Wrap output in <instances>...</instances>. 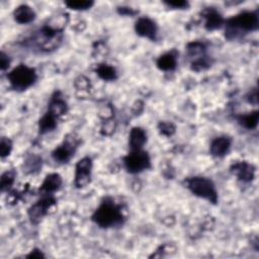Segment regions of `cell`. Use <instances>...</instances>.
Segmentation results:
<instances>
[{
  "label": "cell",
  "instance_id": "cell-8",
  "mask_svg": "<svg viewBox=\"0 0 259 259\" xmlns=\"http://www.w3.org/2000/svg\"><path fill=\"white\" fill-rule=\"evenodd\" d=\"M56 198L53 195H42L34 204H32L28 210L27 214L31 223L37 224L47 213L49 209L56 203Z\"/></svg>",
  "mask_w": 259,
  "mask_h": 259
},
{
  "label": "cell",
  "instance_id": "cell-13",
  "mask_svg": "<svg viewBox=\"0 0 259 259\" xmlns=\"http://www.w3.org/2000/svg\"><path fill=\"white\" fill-rule=\"evenodd\" d=\"M62 183V177L58 173L48 174L39 187V192L42 195H53L61 188Z\"/></svg>",
  "mask_w": 259,
  "mask_h": 259
},
{
  "label": "cell",
  "instance_id": "cell-9",
  "mask_svg": "<svg viewBox=\"0 0 259 259\" xmlns=\"http://www.w3.org/2000/svg\"><path fill=\"white\" fill-rule=\"evenodd\" d=\"M92 173V160L89 157L80 159L75 167L74 184L77 188L86 187L91 181Z\"/></svg>",
  "mask_w": 259,
  "mask_h": 259
},
{
  "label": "cell",
  "instance_id": "cell-3",
  "mask_svg": "<svg viewBox=\"0 0 259 259\" xmlns=\"http://www.w3.org/2000/svg\"><path fill=\"white\" fill-rule=\"evenodd\" d=\"M184 184L193 195L203 198L213 204L218 202V191L211 179L203 176H192L187 177L184 180Z\"/></svg>",
  "mask_w": 259,
  "mask_h": 259
},
{
  "label": "cell",
  "instance_id": "cell-31",
  "mask_svg": "<svg viewBox=\"0 0 259 259\" xmlns=\"http://www.w3.org/2000/svg\"><path fill=\"white\" fill-rule=\"evenodd\" d=\"M26 257L27 258H42V257H45V255L42 254V252L40 250L33 249L30 251L29 254L26 255Z\"/></svg>",
  "mask_w": 259,
  "mask_h": 259
},
{
  "label": "cell",
  "instance_id": "cell-24",
  "mask_svg": "<svg viewBox=\"0 0 259 259\" xmlns=\"http://www.w3.org/2000/svg\"><path fill=\"white\" fill-rule=\"evenodd\" d=\"M12 150V142L10 139L6 137L1 138V143H0V152H1V158L4 159L5 157L9 156Z\"/></svg>",
  "mask_w": 259,
  "mask_h": 259
},
{
  "label": "cell",
  "instance_id": "cell-22",
  "mask_svg": "<svg viewBox=\"0 0 259 259\" xmlns=\"http://www.w3.org/2000/svg\"><path fill=\"white\" fill-rule=\"evenodd\" d=\"M15 176H16V173H15V171L13 169L12 170H7V171H5L2 174V176H1V183H0L1 191L2 192L8 191L11 188V186L14 183Z\"/></svg>",
  "mask_w": 259,
  "mask_h": 259
},
{
  "label": "cell",
  "instance_id": "cell-2",
  "mask_svg": "<svg viewBox=\"0 0 259 259\" xmlns=\"http://www.w3.org/2000/svg\"><path fill=\"white\" fill-rule=\"evenodd\" d=\"M259 19L256 12L243 11L226 22V37L229 39L236 38L242 32H250L258 28Z\"/></svg>",
  "mask_w": 259,
  "mask_h": 259
},
{
  "label": "cell",
  "instance_id": "cell-28",
  "mask_svg": "<svg viewBox=\"0 0 259 259\" xmlns=\"http://www.w3.org/2000/svg\"><path fill=\"white\" fill-rule=\"evenodd\" d=\"M9 65H10V59L8 58V56L4 52H2L1 53V57H0V68H1V71L4 72L5 70H7Z\"/></svg>",
  "mask_w": 259,
  "mask_h": 259
},
{
  "label": "cell",
  "instance_id": "cell-25",
  "mask_svg": "<svg viewBox=\"0 0 259 259\" xmlns=\"http://www.w3.org/2000/svg\"><path fill=\"white\" fill-rule=\"evenodd\" d=\"M158 128L159 132L166 137H170L175 133V126L170 121H160L158 124Z\"/></svg>",
  "mask_w": 259,
  "mask_h": 259
},
{
  "label": "cell",
  "instance_id": "cell-14",
  "mask_svg": "<svg viewBox=\"0 0 259 259\" xmlns=\"http://www.w3.org/2000/svg\"><path fill=\"white\" fill-rule=\"evenodd\" d=\"M202 16L204 18V27L209 31L219 29L224 24V18L222 14L214 8L209 7L204 9Z\"/></svg>",
  "mask_w": 259,
  "mask_h": 259
},
{
  "label": "cell",
  "instance_id": "cell-11",
  "mask_svg": "<svg viewBox=\"0 0 259 259\" xmlns=\"http://www.w3.org/2000/svg\"><path fill=\"white\" fill-rule=\"evenodd\" d=\"M231 172L241 181L243 182H250L255 177V167L254 165L246 162L240 161L235 162L230 167Z\"/></svg>",
  "mask_w": 259,
  "mask_h": 259
},
{
  "label": "cell",
  "instance_id": "cell-21",
  "mask_svg": "<svg viewBox=\"0 0 259 259\" xmlns=\"http://www.w3.org/2000/svg\"><path fill=\"white\" fill-rule=\"evenodd\" d=\"M258 119H259V112L258 110H254L252 112H249L247 114H242L238 117L239 123L248 128V130H253L257 126L258 124Z\"/></svg>",
  "mask_w": 259,
  "mask_h": 259
},
{
  "label": "cell",
  "instance_id": "cell-16",
  "mask_svg": "<svg viewBox=\"0 0 259 259\" xmlns=\"http://www.w3.org/2000/svg\"><path fill=\"white\" fill-rule=\"evenodd\" d=\"M177 59H178V53L175 50H171L161 55L157 59L156 65L161 71H165V72L174 71L177 66Z\"/></svg>",
  "mask_w": 259,
  "mask_h": 259
},
{
  "label": "cell",
  "instance_id": "cell-19",
  "mask_svg": "<svg viewBox=\"0 0 259 259\" xmlns=\"http://www.w3.org/2000/svg\"><path fill=\"white\" fill-rule=\"evenodd\" d=\"M58 117L47 111L38 120V133L40 135L50 133L57 127Z\"/></svg>",
  "mask_w": 259,
  "mask_h": 259
},
{
  "label": "cell",
  "instance_id": "cell-26",
  "mask_svg": "<svg viewBox=\"0 0 259 259\" xmlns=\"http://www.w3.org/2000/svg\"><path fill=\"white\" fill-rule=\"evenodd\" d=\"M164 4H166L168 7H171L173 9H185L188 7V2L183 0H174V1H165Z\"/></svg>",
  "mask_w": 259,
  "mask_h": 259
},
{
  "label": "cell",
  "instance_id": "cell-7",
  "mask_svg": "<svg viewBox=\"0 0 259 259\" xmlns=\"http://www.w3.org/2000/svg\"><path fill=\"white\" fill-rule=\"evenodd\" d=\"M79 146V140L74 135H68L62 144H60L52 152L53 159L61 164L68 163L74 156L77 148Z\"/></svg>",
  "mask_w": 259,
  "mask_h": 259
},
{
  "label": "cell",
  "instance_id": "cell-4",
  "mask_svg": "<svg viewBox=\"0 0 259 259\" xmlns=\"http://www.w3.org/2000/svg\"><path fill=\"white\" fill-rule=\"evenodd\" d=\"M7 79L14 90L24 91L35 83L37 74L34 68L25 64H19L7 74Z\"/></svg>",
  "mask_w": 259,
  "mask_h": 259
},
{
  "label": "cell",
  "instance_id": "cell-18",
  "mask_svg": "<svg viewBox=\"0 0 259 259\" xmlns=\"http://www.w3.org/2000/svg\"><path fill=\"white\" fill-rule=\"evenodd\" d=\"M147 142V133L140 126H134L128 135V146L131 150H141Z\"/></svg>",
  "mask_w": 259,
  "mask_h": 259
},
{
  "label": "cell",
  "instance_id": "cell-17",
  "mask_svg": "<svg viewBox=\"0 0 259 259\" xmlns=\"http://www.w3.org/2000/svg\"><path fill=\"white\" fill-rule=\"evenodd\" d=\"M36 17L34 10L27 4L18 5L13 11V18L19 24H27L32 22Z\"/></svg>",
  "mask_w": 259,
  "mask_h": 259
},
{
  "label": "cell",
  "instance_id": "cell-27",
  "mask_svg": "<svg viewBox=\"0 0 259 259\" xmlns=\"http://www.w3.org/2000/svg\"><path fill=\"white\" fill-rule=\"evenodd\" d=\"M41 160H39V158H34V161H33V163H31L32 161H31V158H28L27 160H26V162H25V164H26V169L30 172V173H33L34 171H37V169L39 168V162H40ZM26 170V171H27Z\"/></svg>",
  "mask_w": 259,
  "mask_h": 259
},
{
  "label": "cell",
  "instance_id": "cell-1",
  "mask_svg": "<svg viewBox=\"0 0 259 259\" xmlns=\"http://www.w3.org/2000/svg\"><path fill=\"white\" fill-rule=\"evenodd\" d=\"M91 219L98 227L103 229L119 227L125 221L121 205L116 203L111 197H105L100 202Z\"/></svg>",
  "mask_w": 259,
  "mask_h": 259
},
{
  "label": "cell",
  "instance_id": "cell-6",
  "mask_svg": "<svg viewBox=\"0 0 259 259\" xmlns=\"http://www.w3.org/2000/svg\"><path fill=\"white\" fill-rule=\"evenodd\" d=\"M187 56L191 60L193 71H202L210 66V60L205 54V46L199 41H192L187 45Z\"/></svg>",
  "mask_w": 259,
  "mask_h": 259
},
{
  "label": "cell",
  "instance_id": "cell-12",
  "mask_svg": "<svg viewBox=\"0 0 259 259\" xmlns=\"http://www.w3.org/2000/svg\"><path fill=\"white\" fill-rule=\"evenodd\" d=\"M232 145V139L227 137V136H221L214 138L209 146V153L211 156L217 157V158H222L226 156Z\"/></svg>",
  "mask_w": 259,
  "mask_h": 259
},
{
  "label": "cell",
  "instance_id": "cell-29",
  "mask_svg": "<svg viewBox=\"0 0 259 259\" xmlns=\"http://www.w3.org/2000/svg\"><path fill=\"white\" fill-rule=\"evenodd\" d=\"M114 131V123L112 120H107L105 121V124L102 125V134L103 135H111L112 132Z\"/></svg>",
  "mask_w": 259,
  "mask_h": 259
},
{
  "label": "cell",
  "instance_id": "cell-10",
  "mask_svg": "<svg viewBox=\"0 0 259 259\" xmlns=\"http://www.w3.org/2000/svg\"><path fill=\"white\" fill-rule=\"evenodd\" d=\"M135 30L138 35L149 38L150 40H156L158 33V26L156 22L148 16L140 17L135 24Z\"/></svg>",
  "mask_w": 259,
  "mask_h": 259
},
{
  "label": "cell",
  "instance_id": "cell-23",
  "mask_svg": "<svg viewBox=\"0 0 259 259\" xmlns=\"http://www.w3.org/2000/svg\"><path fill=\"white\" fill-rule=\"evenodd\" d=\"M94 2L93 1H88V0H76V1H66L65 5L72 9V10H76V11H83V10H87L90 9L93 6Z\"/></svg>",
  "mask_w": 259,
  "mask_h": 259
},
{
  "label": "cell",
  "instance_id": "cell-32",
  "mask_svg": "<svg viewBox=\"0 0 259 259\" xmlns=\"http://www.w3.org/2000/svg\"><path fill=\"white\" fill-rule=\"evenodd\" d=\"M118 12L123 15H134L136 13V11L131 7L130 8L128 7H119Z\"/></svg>",
  "mask_w": 259,
  "mask_h": 259
},
{
  "label": "cell",
  "instance_id": "cell-15",
  "mask_svg": "<svg viewBox=\"0 0 259 259\" xmlns=\"http://www.w3.org/2000/svg\"><path fill=\"white\" fill-rule=\"evenodd\" d=\"M67 110H68V105L62 93L60 91H56L50 99L47 111L54 114L56 117L60 118L67 112Z\"/></svg>",
  "mask_w": 259,
  "mask_h": 259
},
{
  "label": "cell",
  "instance_id": "cell-5",
  "mask_svg": "<svg viewBox=\"0 0 259 259\" xmlns=\"http://www.w3.org/2000/svg\"><path fill=\"white\" fill-rule=\"evenodd\" d=\"M123 165L128 173L137 174L151 168V159L149 154L141 150H131V152L123 157Z\"/></svg>",
  "mask_w": 259,
  "mask_h": 259
},
{
  "label": "cell",
  "instance_id": "cell-30",
  "mask_svg": "<svg viewBox=\"0 0 259 259\" xmlns=\"http://www.w3.org/2000/svg\"><path fill=\"white\" fill-rule=\"evenodd\" d=\"M257 96H258V94H257V89H254V90H252V91L249 92V94L247 95V99H248V101H249L250 103L257 104V99H258Z\"/></svg>",
  "mask_w": 259,
  "mask_h": 259
},
{
  "label": "cell",
  "instance_id": "cell-20",
  "mask_svg": "<svg viewBox=\"0 0 259 259\" xmlns=\"http://www.w3.org/2000/svg\"><path fill=\"white\" fill-rule=\"evenodd\" d=\"M95 73L100 79L104 81H114L117 78V72L115 68L106 63L98 64L95 68Z\"/></svg>",
  "mask_w": 259,
  "mask_h": 259
}]
</instances>
